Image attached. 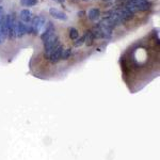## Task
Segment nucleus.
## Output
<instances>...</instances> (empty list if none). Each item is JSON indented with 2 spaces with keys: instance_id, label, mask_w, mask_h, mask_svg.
I'll use <instances>...</instances> for the list:
<instances>
[{
  "instance_id": "9",
  "label": "nucleus",
  "mask_w": 160,
  "mask_h": 160,
  "mask_svg": "<svg viewBox=\"0 0 160 160\" xmlns=\"http://www.w3.org/2000/svg\"><path fill=\"white\" fill-rule=\"evenodd\" d=\"M27 34V25L24 24L22 20H17L16 24V38H22Z\"/></svg>"
},
{
  "instance_id": "12",
  "label": "nucleus",
  "mask_w": 160,
  "mask_h": 160,
  "mask_svg": "<svg viewBox=\"0 0 160 160\" xmlns=\"http://www.w3.org/2000/svg\"><path fill=\"white\" fill-rule=\"evenodd\" d=\"M68 35H69V38H72V40H77V38H79V32H78V30L76 29V28H69V30H68Z\"/></svg>"
},
{
  "instance_id": "13",
  "label": "nucleus",
  "mask_w": 160,
  "mask_h": 160,
  "mask_svg": "<svg viewBox=\"0 0 160 160\" xmlns=\"http://www.w3.org/2000/svg\"><path fill=\"white\" fill-rule=\"evenodd\" d=\"M84 40H86V34H83L81 38H78L77 40H75L74 42V46L75 47H80L84 44Z\"/></svg>"
},
{
  "instance_id": "6",
  "label": "nucleus",
  "mask_w": 160,
  "mask_h": 160,
  "mask_svg": "<svg viewBox=\"0 0 160 160\" xmlns=\"http://www.w3.org/2000/svg\"><path fill=\"white\" fill-rule=\"evenodd\" d=\"M56 34V30H55V25L52 24V22H48L47 26H46L45 28V31L41 34V38H42L43 43L45 42L46 40H48L49 38H51L52 35Z\"/></svg>"
},
{
  "instance_id": "1",
  "label": "nucleus",
  "mask_w": 160,
  "mask_h": 160,
  "mask_svg": "<svg viewBox=\"0 0 160 160\" xmlns=\"http://www.w3.org/2000/svg\"><path fill=\"white\" fill-rule=\"evenodd\" d=\"M90 31L92 32L94 38H107L108 40V38H110L112 37L113 29L98 22L96 24V26H94V27L92 28V30H90Z\"/></svg>"
},
{
  "instance_id": "15",
  "label": "nucleus",
  "mask_w": 160,
  "mask_h": 160,
  "mask_svg": "<svg viewBox=\"0 0 160 160\" xmlns=\"http://www.w3.org/2000/svg\"><path fill=\"white\" fill-rule=\"evenodd\" d=\"M38 0H27V7H33L38 4Z\"/></svg>"
},
{
  "instance_id": "5",
  "label": "nucleus",
  "mask_w": 160,
  "mask_h": 160,
  "mask_svg": "<svg viewBox=\"0 0 160 160\" xmlns=\"http://www.w3.org/2000/svg\"><path fill=\"white\" fill-rule=\"evenodd\" d=\"M64 51V48H63V45L60 44V45L58 46V47L56 48L55 50L51 52V55L49 56V58H48V60H49L51 63H57L58 61L61 60L62 58V53H63Z\"/></svg>"
},
{
  "instance_id": "8",
  "label": "nucleus",
  "mask_w": 160,
  "mask_h": 160,
  "mask_svg": "<svg viewBox=\"0 0 160 160\" xmlns=\"http://www.w3.org/2000/svg\"><path fill=\"white\" fill-rule=\"evenodd\" d=\"M19 17H20V20H22L24 24H30L31 20L33 18V14L30 10L28 9H24L19 14Z\"/></svg>"
},
{
  "instance_id": "11",
  "label": "nucleus",
  "mask_w": 160,
  "mask_h": 160,
  "mask_svg": "<svg viewBox=\"0 0 160 160\" xmlns=\"http://www.w3.org/2000/svg\"><path fill=\"white\" fill-rule=\"evenodd\" d=\"M86 34V40H84V43H86V45L88 46V47H91V46L93 45V43H94V37H93L92 32L91 31H88V32L84 33Z\"/></svg>"
},
{
  "instance_id": "18",
  "label": "nucleus",
  "mask_w": 160,
  "mask_h": 160,
  "mask_svg": "<svg viewBox=\"0 0 160 160\" xmlns=\"http://www.w3.org/2000/svg\"><path fill=\"white\" fill-rule=\"evenodd\" d=\"M55 1H57V2H59V3H63L65 0H55Z\"/></svg>"
},
{
  "instance_id": "17",
  "label": "nucleus",
  "mask_w": 160,
  "mask_h": 160,
  "mask_svg": "<svg viewBox=\"0 0 160 160\" xmlns=\"http://www.w3.org/2000/svg\"><path fill=\"white\" fill-rule=\"evenodd\" d=\"M20 3H22V6L27 7V0H20Z\"/></svg>"
},
{
  "instance_id": "10",
  "label": "nucleus",
  "mask_w": 160,
  "mask_h": 160,
  "mask_svg": "<svg viewBox=\"0 0 160 160\" xmlns=\"http://www.w3.org/2000/svg\"><path fill=\"white\" fill-rule=\"evenodd\" d=\"M88 17H89L90 20H93V22L98 20L100 17V10L97 9V8H93L88 12Z\"/></svg>"
},
{
  "instance_id": "16",
  "label": "nucleus",
  "mask_w": 160,
  "mask_h": 160,
  "mask_svg": "<svg viewBox=\"0 0 160 160\" xmlns=\"http://www.w3.org/2000/svg\"><path fill=\"white\" fill-rule=\"evenodd\" d=\"M3 17H4V16H3V8L0 7V22H1Z\"/></svg>"
},
{
  "instance_id": "4",
  "label": "nucleus",
  "mask_w": 160,
  "mask_h": 160,
  "mask_svg": "<svg viewBox=\"0 0 160 160\" xmlns=\"http://www.w3.org/2000/svg\"><path fill=\"white\" fill-rule=\"evenodd\" d=\"M60 40H59V37L57 34L52 35L51 38H49L48 40H46L44 42V48H45V52H44V56H45L46 59L49 58V56L51 55L53 50L60 45Z\"/></svg>"
},
{
  "instance_id": "14",
  "label": "nucleus",
  "mask_w": 160,
  "mask_h": 160,
  "mask_svg": "<svg viewBox=\"0 0 160 160\" xmlns=\"http://www.w3.org/2000/svg\"><path fill=\"white\" fill-rule=\"evenodd\" d=\"M72 55V49L71 48H68V49H66V50H64L63 51V53H62V60H68V59L71 57Z\"/></svg>"
},
{
  "instance_id": "20",
  "label": "nucleus",
  "mask_w": 160,
  "mask_h": 160,
  "mask_svg": "<svg viewBox=\"0 0 160 160\" xmlns=\"http://www.w3.org/2000/svg\"><path fill=\"white\" fill-rule=\"evenodd\" d=\"M83 1H88V0H83Z\"/></svg>"
},
{
  "instance_id": "7",
  "label": "nucleus",
  "mask_w": 160,
  "mask_h": 160,
  "mask_svg": "<svg viewBox=\"0 0 160 160\" xmlns=\"http://www.w3.org/2000/svg\"><path fill=\"white\" fill-rule=\"evenodd\" d=\"M49 14L53 17V18L59 19V20H66L68 19V15H66L63 11H61V10L57 9V8H50Z\"/></svg>"
},
{
  "instance_id": "3",
  "label": "nucleus",
  "mask_w": 160,
  "mask_h": 160,
  "mask_svg": "<svg viewBox=\"0 0 160 160\" xmlns=\"http://www.w3.org/2000/svg\"><path fill=\"white\" fill-rule=\"evenodd\" d=\"M45 17L43 15H38V16H33L32 20L30 22V26L27 25V33L28 34H34L38 35L42 28L45 25Z\"/></svg>"
},
{
  "instance_id": "19",
  "label": "nucleus",
  "mask_w": 160,
  "mask_h": 160,
  "mask_svg": "<svg viewBox=\"0 0 160 160\" xmlns=\"http://www.w3.org/2000/svg\"><path fill=\"white\" fill-rule=\"evenodd\" d=\"M104 1H111V0H104Z\"/></svg>"
},
{
  "instance_id": "2",
  "label": "nucleus",
  "mask_w": 160,
  "mask_h": 160,
  "mask_svg": "<svg viewBox=\"0 0 160 160\" xmlns=\"http://www.w3.org/2000/svg\"><path fill=\"white\" fill-rule=\"evenodd\" d=\"M151 6L152 3L148 0H127L125 3V7L133 13L148 11Z\"/></svg>"
}]
</instances>
